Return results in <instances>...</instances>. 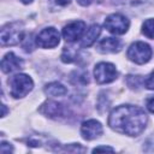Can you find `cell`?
Returning a JSON list of instances; mask_svg holds the SVG:
<instances>
[{
  "mask_svg": "<svg viewBox=\"0 0 154 154\" xmlns=\"http://www.w3.org/2000/svg\"><path fill=\"white\" fill-rule=\"evenodd\" d=\"M147 124L146 112L132 105H123L116 107L108 118V125L117 132L129 136L140 135Z\"/></svg>",
  "mask_w": 154,
  "mask_h": 154,
  "instance_id": "6da1fadb",
  "label": "cell"
},
{
  "mask_svg": "<svg viewBox=\"0 0 154 154\" xmlns=\"http://www.w3.org/2000/svg\"><path fill=\"white\" fill-rule=\"evenodd\" d=\"M24 38L23 24L19 22L8 23L1 29L0 41L2 46H14L18 45Z\"/></svg>",
  "mask_w": 154,
  "mask_h": 154,
  "instance_id": "7a4b0ae2",
  "label": "cell"
},
{
  "mask_svg": "<svg viewBox=\"0 0 154 154\" xmlns=\"http://www.w3.org/2000/svg\"><path fill=\"white\" fill-rule=\"evenodd\" d=\"M8 84H10V93L16 99L25 96L26 94H29L31 91V89L34 87L32 79L25 73L14 75L8 81Z\"/></svg>",
  "mask_w": 154,
  "mask_h": 154,
  "instance_id": "3957f363",
  "label": "cell"
},
{
  "mask_svg": "<svg viewBox=\"0 0 154 154\" xmlns=\"http://www.w3.org/2000/svg\"><path fill=\"white\" fill-rule=\"evenodd\" d=\"M152 57V48L149 45L137 41L132 43L128 49V58L136 64H144L149 61Z\"/></svg>",
  "mask_w": 154,
  "mask_h": 154,
  "instance_id": "277c9868",
  "label": "cell"
},
{
  "mask_svg": "<svg viewBox=\"0 0 154 154\" xmlns=\"http://www.w3.org/2000/svg\"><path fill=\"white\" fill-rule=\"evenodd\" d=\"M103 25L109 32H112L114 35H122V34H125L128 31L130 22L124 14L113 13V14H109L105 19Z\"/></svg>",
  "mask_w": 154,
  "mask_h": 154,
  "instance_id": "5b68a950",
  "label": "cell"
},
{
  "mask_svg": "<svg viewBox=\"0 0 154 154\" xmlns=\"http://www.w3.org/2000/svg\"><path fill=\"white\" fill-rule=\"evenodd\" d=\"M118 76L117 69L113 64L111 63H106V61H101L99 64H96L95 69H94V77L95 81L100 84H105V83H111L113 82Z\"/></svg>",
  "mask_w": 154,
  "mask_h": 154,
  "instance_id": "8992f818",
  "label": "cell"
},
{
  "mask_svg": "<svg viewBox=\"0 0 154 154\" xmlns=\"http://www.w3.org/2000/svg\"><path fill=\"white\" fill-rule=\"evenodd\" d=\"M59 41H60V34L53 26L41 30L35 38L36 45L41 48H53L59 45Z\"/></svg>",
  "mask_w": 154,
  "mask_h": 154,
  "instance_id": "52a82bcc",
  "label": "cell"
},
{
  "mask_svg": "<svg viewBox=\"0 0 154 154\" xmlns=\"http://www.w3.org/2000/svg\"><path fill=\"white\" fill-rule=\"evenodd\" d=\"M85 30V23L83 20H75L69 23L63 29V36L67 42H75L83 37Z\"/></svg>",
  "mask_w": 154,
  "mask_h": 154,
  "instance_id": "ba28073f",
  "label": "cell"
},
{
  "mask_svg": "<svg viewBox=\"0 0 154 154\" xmlns=\"http://www.w3.org/2000/svg\"><path fill=\"white\" fill-rule=\"evenodd\" d=\"M81 134L84 140H94L102 134V125L95 119L85 120L81 125Z\"/></svg>",
  "mask_w": 154,
  "mask_h": 154,
  "instance_id": "9c48e42d",
  "label": "cell"
},
{
  "mask_svg": "<svg viewBox=\"0 0 154 154\" xmlns=\"http://www.w3.org/2000/svg\"><path fill=\"white\" fill-rule=\"evenodd\" d=\"M23 67V60L13 53H7L1 60V70L5 73L17 71Z\"/></svg>",
  "mask_w": 154,
  "mask_h": 154,
  "instance_id": "30bf717a",
  "label": "cell"
},
{
  "mask_svg": "<svg viewBox=\"0 0 154 154\" xmlns=\"http://www.w3.org/2000/svg\"><path fill=\"white\" fill-rule=\"evenodd\" d=\"M40 111L51 118H58L64 114V106L55 101H46Z\"/></svg>",
  "mask_w": 154,
  "mask_h": 154,
  "instance_id": "8fae6325",
  "label": "cell"
},
{
  "mask_svg": "<svg viewBox=\"0 0 154 154\" xmlns=\"http://www.w3.org/2000/svg\"><path fill=\"white\" fill-rule=\"evenodd\" d=\"M120 41L116 37H105L100 41L97 46V51L101 53H116L120 49Z\"/></svg>",
  "mask_w": 154,
  "mask_h": 154,
  "instance_id": "7c38bea8",
  "label": "cell"
},
{
  "mask_svg": "<svg viewBox=\"0 0 154 154\" xmlns=\"http://www.w3.org/2000/svg\"><path fill=\"white\" fill-rule=\"evenodd\" d=\"M100 32H101L100 26H99L97 24H93V25L85 31V34L83 35L81 46H82V47H89V46H91V45L96 41V38L99 37Z\"/></svg>",
  "mask_w": 154,
  "mask_h": 154,
  "instance_id": "4fadbf2b",
  "label": "cell"
},
{
  "mask_svg": "<svg viewBox=\"0 0 154 154\" xmlns=\"http://www.w3.org/2000/svg\"><path fill=\"white\" fill-rule=\"evenodd\" d=\"M45 93L49 96H64L67 89L59 82H52L45 87Z\"/></svg>",
  "mask_w": 154,
  "mask_h": 154,
  "instance_id": "5bb4252c",
  "label": "cell"
},
{
  "mask_svg": "<svg viewBox=\"0 0 154 154\" xmlns=\"http://www.w3.org/2000/svg\"><path fill=\"white\" fill-rule=\"evenodd\" d=\"M77 58V49L76 47H65L61 54V60L64 63H72Z\"/></svg>",
  "mask_w": 154,
  "mask_h": 154,
  "instance_id": "9a60e30c",
  "label": "cell"
},
{
  "mask_svg": "<svg viewBox=\"0 0 154 154\" xmlns=\"http://www.w3.org/2000/svg\"><path fill=\"white\" fill-rule=\"evenodd\" d=\"M142 32L149 37V38H154V18L147 19L143 25H142Z\"/></svg>",
  "mask_w": 154,
  "mask_h": 154,
  "instance_id": "2e32d148",
  "label": "cell"
},
{
  "mask_svg": "<svg viewBox=\"0 0 154 154\" xmlns=\"http://www.w3.org/2000/svg\"><path fill=\"white\" fill-rule=\"evenodd\" d=\"M128 84H129V87H131V88H137V87H140V84H141V78H140V76H129V77H128Z\"/></svg>",
  "mask_w": 154,
  "mask_h": 154,
  "instance_id": "e0dca14e",
  "label": "cell"
},
{
  "mask_svg": "<svg viewBox=\"0 0 154 154\" xmlns=\"http://www.w3.org/2000/svg\"><path fill=\"white\" fill-rule=\"evenodd\" d=\"M144 85H146V88H148L150 90H154V71H152V73L146 78Z\"/></svg>",
  "mask_w": 154,
  "mask_h": 154,
  "instance_id": "ac0fdd59",
  "label": "cell"
},
{
  "mask_svg": "<svg viewBox=\"0 0 154 154\" xmlns=\"http://www.w3.org/2000/svg\"><path fill=\"white\" fill-rule=\"evenodd\" d=\"M7 144H8V143H6V142H1L0 152H1L2 154H6V153H10V152H12V150H13V149H12V147H11V146H8V147H7Z\"/></svg>",
  "mask_w": 154,
  "mask_h": 154,
  "instance_id": "d6986e66",
  "label": "cell"
},
{
  "mask_svg": "<svg viewBox=\"0 0 154 154\" xmlns=\"http://www.w3.org/2000/svg\"><path fill=\"white\" fill-rule=\"evenodd\" d=\"M147 108H148L150 112L154 113V95L150 96V97L147 100Z\"/></svg>",
  "mask_w": 154,
  "mask_h": 154,
  "instance_id": "ffe728a7",
  "label": "cell"
},
{
  "mask_svg": "<svg viewBox=\"0 0 154 154\" xmlns=\"http://www.w3.org/2000/svg\"><path fill=\"white\" fill-rule=\"evenodd\" d=\"M106 150H108V152H114V149H113L112 147H96V148H94L93 152H106Z\"/></svg>",
  "mask_w": 154,
  "mask_h": 154,
  "instance_id": "44dd1931",
  "label": "cell"
},
{
  "mask_svg": "<svg viewBox=\"0 0 154 154\" xmlns=\"http://www.w3.org/2000/svg\"><path fill=\"white\" fill-rule=\"evenodd\" d=\"M54 1H55V4H58L60 6H65V5L70 4V0H54Z\"/></svg>",
  "mask_w": 154,
  "mask_h": 154,
  "instance_id": "7402d4cb",
  "label": "cell"
},
{
  "mask_svg": "<svg viewBox=\"0 0 154 154\" xmlns=\"http://www.w3.org/2000/svg\"><path fill=\"white\" fill-rule=\"evenodd\" d=\"M77 1H78V4L82 5V6H88V5L91 4L93 0H77Z\"/></svg>",
  "mask_w": 154,
  "mask_h": 154,
  "instance_id": "603a6c76",
  "label": "cell"
},
{
  "mask_svg": "<svg viewBox=\"0 0 154 154\" xmlns=\"http://www.w3.org/2000/svg\"><path fill=\"white\" fill-rule=\"evenodd\" d=\"M5 114H6V106L5 105H2V117H5Z\"/></svg>",
  "mask_w": 154,
  "mask_h": 154,
  "instance_id": "cb8c5ba5",
  "label": "cell"
},
{
  "mask_svg": "<svg viewBox=\"0 0 154 154\" xmlns=\"http://www.w3.org/2000/svg\"><path fill=\"white\" fill-rule=\"evenodd\" d=\"M20 1H22L23 4H30V2L32 1V0H20Z\"/></svg>",
  "mask_w": 154,
  "mask_h": 154,
  "instance_id": "d4e9b609",
  "label": "cell"
}]
</instances>
